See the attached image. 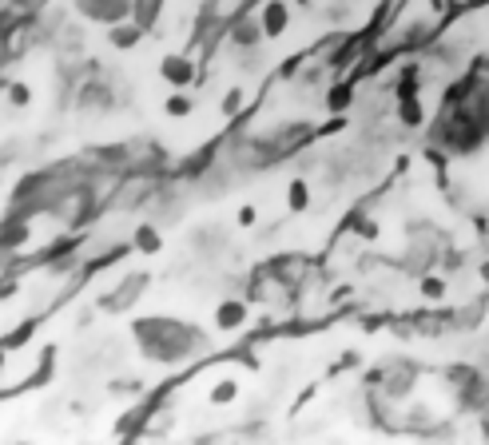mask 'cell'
Wrapping results in <instances>:
<instances>
[{
  "instance_id": "cell-15",
  "label": "cell",
  "mask_w": 489,
  "mask_h": 445,
  "mask_svg": "<svg viewBox=\"0 0 489 445\" xmlns=\"http://www.w3.org/2000/svg\"><path fill=\"white\" fill-rule=\"evenodd\" d=\"M235 222H239V227H255V222H259L255 203H243V207H239V215H235Z\"/></svg>"
},
{
  "instance_id": "cell-3",
  "label": "cell",
  "mask_w": 489,
  "mask_h": 445,
  "mask_svg": "<svg viewBox=\"0 0 489 445\" xmlns=\"http://www.w3.org/2000/svg\"><path fill=\"white\" fill-rule=\"evenodd\" d=\"M291 24V4L287 0H267L263 4V13H259V28H263V36L267 40H279Z\"/></svg>"
},
{
  "instance_id": "cell-7",
  "label": "cell",
  "mask_w": 489,
  "mask_h": 445,
  "mask_svg": "<svg viewBox=\"0 0 489 445\" xmlns=\"http://www.w3.org/2000/svg\"><path fill=\"white\" fill-rule=\"evenodd\" d=\"M108 40H111V48H135L139 40H144V28L135 24H111V32H108Z\"/></svg>"
},
{
  "instance_id": "cell-4",
  "label": "cell",
  "mask_w": 489,
  "mask_h": 445,
  "mask_svg": "<svg viewBox=\"0 0 489 445\" xmlns=\"http://www.w3.org/2000/svg\"><path fill=\"white\" fill-rule=\"evenodd\" d=\"M159 80L172 87H191L195 80V64L187 60V56H167V60L159 64Z\"/></svg>"
},
{
  "instance_id": "cell-6",
  "label": "cell",
  "mask_w": 489,
  "mask_h": 445,
  "mask_svg": "<svg viewBox=\"0 0 489 445\" xmlns=\"http://www.w3.org/2000/svg\"><path fill=\"white\" fill-rule=\"evenodd\" d=\"M163 111H167L172 120H187V115L195 111V99L187 96V87H172V96L163 99Z\"/></svg>"
},
{
  "instance_id": "cell-17",
  "label": "cell",
  "mask_w": 489,
  "mask_h": 445,
  "mask_svg": "<svg viewBox=\"0 0 489 445\" xmlns=\"http://www.w3.org/2000/svg\"><path fill=\"white\" fill-rule=\"evenodd\" d=\"M8 92H13V104H28V87L13 84V87H8Z\"/></svg>"
},
{
  "instance_id": "cell-14",
  "label": "cell",
  "mask_w": 489,
  "mask_h": 445,
  "mask_svg": "<svg viewBox=\"0 0 489 445\" xmlns=\"http://www.w3.org/2000/svg\"><path fill=\"white\" fill-rule=\"evenodd\" d=\"M326 108H331L334 115L350 108V87H343V84H338V87H331V96H326Z\"/></svg>"
},
{
  "instance_id": "cell-8",
  "label": "cell",
  "mask_w": 489,
  "mask_h": 445,
  "mask_svg": "<svg viewBox=\"0 0 489 445\" xmlns=\"http://www.w3.org/2000/svg\"><path fill=\"white\" fill-rule=\"evenodd\" d=\"M310 183H306V179H291V183H287V207L294 211V215H303L306 207H310Z\"/></svg>"
},
{
  "instance_id": "cell-5",
  "label": "cell",
  "mask_w": 489,
  "mask_h": 445,
  "mask_svg": "<svg viewBox=\"0 0 489 445\" xmlns=\"http://www.w3.org/2000/svg\"><path fill=\"white\" fill-rule=\"evenodd\" d=\"M247 318H251V314H247V302H239V298H227V302L215 306V326H219V330H239Z\"/></svg>"
},
{
  "instance_id": "cell-11",
  "label": "cell",
  "mask_w": 489,
  "mask_h": 445,
  "mask_svg": "<svg viewBox=\"0 0 489 445\" xmlns=\"http://www.w3.org/2000/svg\"><path fill=\"white\" fill-rule=\"evenodd\" d=\"M398 120H402L406 127H422V104H418V96H402V104H398Z\"/></svg>"
},
{
  "instance_id": "cell-12",
  "label": "cell",
  "mask_w": 489,
  "mask_h": 445,
  "mask_svg": "<svg viewBox=\"0 0 489 445\" xmlns=\"http://www.w3.org/2000/svg\"><path fill=\"white\" fill-rule=\"evenodd\" d=\"M235 397H239V386L231 382V378H223L219 386H211V394H207V402L211 406H231Z\"/></svg>"
},
{
  "instance_id": "cell-16",
  "label": "cell",
  "mask_w": 489,
  "mask_h": 445,
  "mask_svg": "<svg viewBox=\"0 0 489 445\" xmlns=\"http://www.w3.org/2000/svg\"><path fill=\"white\" fill-rule=\"evenodd\" d=\"M239 108H243V92H239V87H231V92H227V99H223V111H227V115H235Z\"/></svg>"
},
{
  "instance_id": "cell-2",
  "label": "cell",
  "mask_w": 489,
  "mask_h": 445,
  "mask_svg": "<svg viewBox=\"0 0 489 445\" xmlns=\"http://www.w3.org/2000/svg\"><path fill=\"white\" fill-rule=\"evenodd\" d=\"M135 0H76V8L96 20V24H123V16H132Z\"/></svg>"
},
{
  "instance_id": "cell-1",
  "label": "cell",
  "mask_w": 489,
  "mask_h": 445,
  "mask_svg": "<svg viewBox=\"0 0 489 445\" xmlns=\"http://www.w3.org/2000/svg\"><path fill=\"white\" fill-rule=\"evenodd\" d=\"M132 334L139 338L144 354H151V358H159V362L187 358V354H195V350L203 346L199 330L179 326V322H172V318H139V322H132Z\"/></svg>"
},
{
  "instance_id": "cell-10",
  "label": "cell",
  "mask_w": 489,
  "mask_h": 445,
  "mask_svg": "<svg viewBox=\"0 0 489 445\" xmlns=\"http://www.w3.org/2000/svg\"><path fill=\"white\" fill-rule=\"evenodd\" d=\"M159 13H163V0H135L132 4V20L144 28V32L159 20Z\"/></svg>"
},
{
  "instance_id": "cell-13",
  "label": "cell",
  "mask_w": 489,
  "mask_h": 445,
  "mask_svg": "<svg viewBox=\"0 0 489 445\" xmlns=\"http://www.w3.org/2000/svg\"><path fill=\"white\" fill-rule=\"evenodd\" d=\"M422 298H429V302L446 298V278H438V274H426V278H422Z\"/></svg>"
},
{
  "instance_id": "cell-18",
  "label": "cell",
  "mask_w": 489,
  "mask_h": 445,
  "mask_svg": "<svg viewBox=\"0 0 489 445\" xmlns=\"http://www.w3.org/2000/svg\"><path fill=\"white\" fill-rule=\"evenodd\" d=\"M298 4H315V0H298Z\"/></svg>"
},
{
  "instance_id": "cell-9",
  "label": "cell",
  "mask_w": 489,
  "mask_h": 445,
  "mask_svg": "<svg viewBox=\"0 0 489 445\" xmlns=\"http://www.w3.org/2000/svg\"><path fill=\"white\" fill-rule=\"evenodd\" d=\"M132 247L139 250V255H156L159 247H163V239H159V231L151 227V222H139L135 227V239H132Z\"/></svg>"
}]
</instances>
